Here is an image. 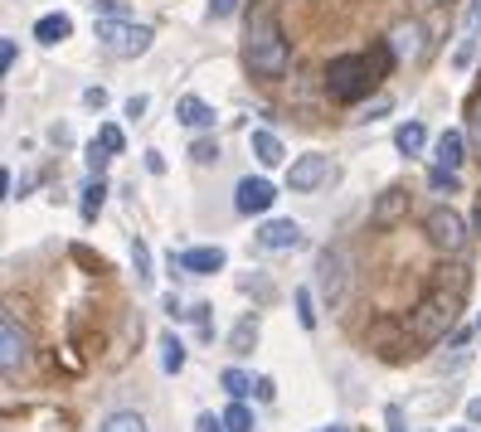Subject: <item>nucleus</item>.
<instances>
[{"instance_id": "f257e3e1", "label": "nucleus", "mask_w": 481, "mask_h": 432, "mask_svg": "<svg viewBox=\"0 0 481 432\" xmlns=\"http://www.w3.org/2000/svg\"><path fill=\"white\" fill-rule=\"evenodd\" d=\"M462 296H467V268L457 272L452 287L438 278V287H432L423 302H418V306L404 316V335H408L414 345H438L442 335L457 326V316H462Z\"/></svg>"}, {"instance_id": "f03ea898", "label": "nucleus", "mask_w": 481, "mask_h": 432, "mask_svg": "<svg viewBox=\"0 0 481 432\" xmlns=\"http://www.w3.org/2000/svg\"><path fill=\"white\" fill-rule=\"evenodd\" d=\"M287 64H292V54H287V40H282V30H278V20L263 10V15L248 25V40H244V68L254 78H282L287 74Z\"/></svg>"}, {"instance_id": "7ed1b4c3", "label": "nucleus", "mask_w": 481, "mask_h": 432, "mask_svg": "<svg viewBox=\"0 0 481 432\" xmlns=\"http://www.w3.org/2000/svg\"><path fill=\"white\" fill-rule=\"evenodd\" d=\"M375 78H379V68H370L365 54H341V58H331V64H326V93H331L335 102L370 98Z\"/></svg>"}, {"instance_id": "20e7f679", "label": "nucleus", "mask_w": 481, "mask_h": 432, "mask_svg": "<svg viewBox=\"0 0 481 432\" xmlns=\"http://www.w3.org/2000/svg\"><path fill=\"white\" fill-rule=\"evenodd\" d=\"M151 40L156 34L147 25H131V20H122V15H102L98 20V44H102V54H112V58H141L151 49Z\"/></svg>"}, {"instance_id": "39448f33", "label": "nucleus", "mask_w": 481, "mask_h": 432, "mask_svg": "<svg viewBox=\"0 0 481 432\" xmlns=\"http://www.w3.org/2000/svg\"><path fill=\"white\" fill-rule=\"evenodd\" d=\"M345 287H351V253H345L341 243L321 248V258H316V292L326 296V306L345 302Z\"/></svg>"}, {"instance_id": "423d86ee", "label": "nucleus", "mask_w": 481, "mask_h": 432, "mask_svg": "<svg viewBox=\"0 0 481 432\" xmlns=\"http://www.w3.org/2000/svg\"><path fill=\"white\" fill-rule=\"evenodd\" d=\"M423 229H428V238H432V248H442V253H452V258L467 248V224H462V214H452V209H448V204L428 209Z\"/></svg>"}, {"instance_id": "0eeeda50", "label": "nucleus", "mask_w": 481, "mask_h": 432, "mask_svg": "<svg viewBox=\"0 0 481 432\" xmlns=\"http://www.w3.org/2000/svg\"><path fill=\"white\" fill-rule=\"evenodd\" d=\"M25 359H30V335L15 321V311H5V316H0V369H5V375H15Z\"/></svg>"}, {"instance_id": "6e6552de", "label": "nucleus", "mask_w": 481, "mask_h": 432, "mask_svg": "<svg viewBox=\"0 0 481 432\" xmlns=\"http://www.w3.org/2000/svg\"><path fill=\"white\" fill-rule=\"evenodd\" d=\"M331 180V155L321 151H307L292 161V171H287V190H297V195H311L316 185H326Z\"/></svg>"}, {"instance_id": "1a4fd4ad", "label": "nucleus", "mask_w": 481, "mask_h": 432, "mask_svg": "<svg viewBox=\"0 0 481 432\" xmlns=\"http://www.w3.org/2000/svg\"><path fill=\"white\" fill-rule=\"evenodd\" d=\"M272 199H278V190H272L263 175H244V180H238V190H234V209L238 214H268Z\"/></svg>"}, {"instance_id": "9d476101", "label": "nucleus", "mask_w": 481, "mask_h": 432, "mask_svg": "<svg viewBox=\"0 0 481 432\" xmlns=\"http://www.w3.org/2000/svg\"><path fill=\"white\" fill-rule=\"evenodd\" d=\"M228 262V253L219 243L214 248H180V253H171V268H180V272H190V278H209V272H219Z\"/></svg>"}, {"instance_id": "9b49d317", "label": "nucleus", "mask_w": 481, "mask_h": 432, "mask_svg": "<svg viewBox=\"0 0 481 432\" xmlns=\"http://www.w3.org/2000/svg\"><path fill=\"white\" fill-rule=\"evenodd\" d=\"M423 34H428V30L418 25V20H399V25L389 30V40H384V44L394 49V58H408V64H414V58H423V49H428Z\"/></svg>"}, {"instance_id": "f8f14e48", "label": "nucleus", "mask_w": 481, "mask_h": 432, "mask_svg": "<svg viewBox=\"0 0 481 432\" xmlns=\"http://www.w3.org/2000/svg\"><path fill=\"white\" fill-rule=\"evenodd\" d=\"M297 243H302V224H292V219H268L258 229V248H268V253H287Z\"/></svg>"}, {"instance_id": "ddd939ff", "label": "nucleus", "mask_w": 481, "mask_h": 432, "mask_svg": "<svg viewBox=\"0 0 481 432\" xmlns=\"http://www.w3.org/2000/svg\"><path fill=\"white\" fill-rule=\"evenodd\" d=\"M404 214H408V190L404 185H389L375 199V209H370V224H375V229H389V224H399Z\"/></svg>"}, {"instance_id": "4468645a", "label": "nucleus", "mask_w": 481, "mask_h": 432, "mask_svg": "<svg viewBox=\"0 0 481 432\" xmlns=\"http://www.w3.org/2000/svg\"><path fill=\"white\" fill-rule=\"evenodd\" d=\"M175 117H180L190 131H209V127H214V107L204 102V98H195V93H185V98L175 102Z\"/></svg>"}, {"instance_id": "2eb2a0df", "label": "nucleus", "mask_w": 481, "mask_h": 432, "mask_svg": "<svg viewBox=\"0 0 481 432\" xmlns=\"http://www.w3.org/2000/svg\"><path fill=\"white\" fill-rule=\"evenodd\" d=\"M432 161H438L442 171H457V165L467 161V131H442V137H438V151H432Z\"/></svg>"}, {"instance_id": "dca6fc26", "label": "nucleus", "mask_w": 481, "mask_h": 432, "mask_svg": "<svg viewBox=\"0 0 481 432\" xmlns=\"http://www.w3.org/2000/svg\"><path fill=\"white\" fill-rule=\"evenodd\" d=\"M68 34H74V20H68L64 10H54V15H40V20H34V40H40V44H64Z\"/></svg>"}, {"instance_id": "f3484780", "label": "nucleus", "mask_w": 481, "mask_h": 432, "mask_svg": "<svg viewBox=\"0 0 481 432\" xmlns=\"http://www.w3.org/2000/svg\"><path fill=\"white\" fill-rule=\"evenodd\" d=\"M248 146H254V155H258V165H282V141L272 137V131H248Z\"/></svg>"}, {"instance_id": "a211bd4d", "label": "nucleus", "mask_w": 481, "mask_h": 432, "mask_svg": "<svg viewBox=\"0 0 481 432\" xmlns=\"http://www.w3.org/2000/svg\"><path fill=\"white\" fill-rule=\"evenodd\" d=\"M102 199H107V180L102 175H93L88 180V185H83V199H78V214H83V219H98V214H102Z\"/></svg>"}, {"instance_id": "6ab92c4d", "label": "nucleus", "mask_w": 481, "mask_h": 432, "mask_svg": "<svg viewBox=\"0 0 481 432\" xmlns=\"http://www.w3.org/2000/svg\"><path fill=\"white\" fill-rule=\"evenodd\" d=\"M254 345H258V316H244V321L234 326V335H228V350H234V355H248Z\"/></svg>"}, {"instance_id": "aec40b11", "label": "nucleus", "mask_w": 481, "mask_h": 432, "mask_svg": "<svg viewBox=\"0 0 481 432\" xmlns=\"http://www.w3.org/2000/svg\"><path fill=\"white\" fill-rule=\"evenodd\" d=\"M423 141H428L423 122H404L399 131H394V146H399L404 155H418V151H423Z\"/></svg>"}, {"instance_id": "412c9836", "label": "nucleus", "mask_w": 481, "mask_h": 432, "mask_svg": "<svg viewBox=\"0 0 481 432\" xmlns=\"http://www.w3.org/2000/svg\"><path fill=\"white\" fill-rule=\"evenodd\" d=\"M219 384H224V393H228V399H248V393L258 389V384L248 379L244 369H224V375H219Z\"/></svg>"}, {"instance_id": "4be33fe9", "label": "nucleus", "mask_w": 481, "mask_h": 432, "mask_svg": "<svg viewBox=\"0 0 481 432\" xmlns=\"http://www.w3.org/2000/svg\"><path fill=\"white\" fill-rule=\"evenodd\" d=\"M161 369H165V375H180V369H185V345H180L175 335H165V340H161Z\"/></svg>"}, {"instance_id": "5701e85b", "label": "nucleus", "mask_w": 481, "mask_h": 432, "mask_svg": "<svg viewBox=\"0 0 481 432\" xmlns=\"http://www.w3.org/2000/svg\"><path fill=\"white\" fill-rule=\"evenodd\" d=\"M224 428H228V432H254V428H258V423H254V413L244 408V399H234V403H228Z\"/></svg>"}, {"instance_id": "b1692460", "label": "nucleus", "mask_w": 481, "mask_h": 432, "mask_svg": "<svg viewBox=\"0 0 481 432\" xmlns=\"http://www.w3.org/2000/svg\"><path fill=\"white\" fill-rule=\"evenodd\" d=\"M467 141H472V151L481 155V88L472 93V102H467Z\"/></svg>"}, {"instance_id": "393cba45", "label": "nucleus", "mask_w": 481, "mask_h": 432, "mask_svg": "<svg viewBox=\"0 0 481 432\" xmlns=\"http://www.w3.org/2000/svg\"><path fill=\"white\" fill-rule=\"evenodd\" d=\"M98 432H147V418L141 413H112Z\"/></svg>"}, {"instance_id": "a878e982", "label": "nucleus", "mask_w": 481, "mask_h": 432, "mask_svg": "<svg viewBox=\"0 0 481 432\" xmlns=\"http://www.w3.org/2000/svg\"><path fill=\"white\" fill-rule=\"evenodd\" d=\"M131 268H137V282L141 287L151 282V248L141 243V238H131Z\"/></svg>"}, {"instance_id": "bb28decb", "label": "nucleus", "mask_w": 481, "mask_h": 432, "mask_svg": "<svg viewBox=\"0 0 481 432\" xmlns=\"http://www.w3.org/2000/svg\"><path fill=\"white\" fill-rule=\"evenodd\" d=\"M428 185L438 190V195H457V190H462V180H457V171H442V165H432V171H428Z\"/></svg>"}, {"instance_id": "cd10ccee", "label": "nucleus", "mask_w": 481, "mask_h": 432, "mask_svg": "<svg viewBox=\"0 0 481 432\" xmlns=\"http://www.w3.org/2000/svg\"><path fill=\"white\" fill-rule=\"evenodd\" d=\"M292 302H297V321H302L307 331H316V311H311V287H297Z\"/></svg>"}, {"instance_id": "c85d7f7f", "label": "nucleus", "mask_w": 481, "mask_h": 432, "mask_svg": "<svg viewBox=\"0 0 481 432\" xmlns=\"http://www.w3.org/2000/svg\"><path fill=\"white\" fill-rule=\"evenodd\" d=\"M190 161H195V165H214V161H219V141L200 137L195 146H190Z\"/></svg>"}, {"instance_id": "c756f323", "label": "nucleus", "mask_w": 481, "mask_h": 432, "mask_svg": "<svg viewBox=\"0 0 481 432\" xmlns=\"http://www.w3.org/2000/svg\"><path fill=\"white\" fill-rule=\"evenodd\" d=\"M93 141H98V146H102V151H112V155H117V151H122V146H127L122 127H112V122H107V127H98V137H93Z\"/></svg>"}, {"instance_id": "7c9ffc66", "label": "nucleus", "mask_w": 481, "mask_h": 432, "mask_svg": "<svg viewBox=\"0 0 481 432\" xmlns=\"http://www.w3.org/2000/svg\"><path fill=\"white\" fill-rule=\"evenodd\" d=\"M107 161H112V151H102L98 141H93V146H88V175H102Z\"/></svg>"}, {"instance_id": "2f4dec72", "label": "nucleus", "mask_w": 481, "mask_h": 432, "mask_svg": "<svg viewBox=\"0 0 481 432\" xmlns=\"http://www.w3.org/2000/svg\"><path fill=\"white\" fill-rule=\"evenodd\" d=\"M477 34H481V0H472V10H467V40L477 44Z\"/></svg>"}, {"instance_id": "473e14b6", "label": "nucleus", "mask_w": 481, "mask_h": 432, "mask_svg": "<svg viewBox=\"0 0 481 432\" xmlns=\"http://www.w3.org/2000/svg\"><path fill=\"white\" fill-rule=\"evenodd\" d=\"M195 432H228V428H224V418H214V413H200V418H195Z\"/></svg>"}, {"instance_id": "72a5a7b5", "label": "nucleus", "mask_w": 481, "mask_h": 432, "mask_svg": "<svg viewBox=\"0 0 481 432\" xmlns=\"http://www.w3.org/2000/svg\"><path fill=\"white\" fill-rule=\"evenodd\" d=\"M0 68H5V74L15 68V40H10V34L0 40Z\"/></svg>"}, {"instance_id": "f704fd0d", "label": "nucleus", "mask_w": 481, "mask_h": 432, "mask_svg": "<svg viewBox=\"0 0 481 432\" xmlns=\"http://www.w3.org/2000/svg\"><path fill=\"white\" fill-rule=\"evenodd\" d=\"M234 10H238V0H209V15L214 20H228Z\"/></svg>"}, {"instance_id": "c9c22d12", "label": "nucleus", "mask_w": 481, "mask_h": 432, "mask_svg": "<svg viewBox=\"0 0 481 432\" xmlns=\"http://www.w3.org/2000/svg\"><path fill=\"white\" fill-rule=\"evenodd\" d=\"M384 112H389V98H375L365 107V122H375V117H384Z\"/></svg>"}, {"instance_id": "e433bc0d", "label": "nucleus", "mask_w": 481, "mask_h": 432, "mask_svg": "<svg viewBox=\"0 0 481 432\" xmlns=\"http://www.w3.org/2000/svg\"><path fill=\"white\" fill-rule=\"evenodd\" d=\"M147 171H151V175L165 171V155H161V151H147Z\"/></svg>"}, {"instance_id": "4c0bfd02", "label": "nucleus", "mask_w": 481, "mask_h": 432, "mask_svg": "<svg viewBox=\"0 0 481 432\" xmlns=\"http://www.w3.org/2000/svg\"><path fill=\"white\" fill-rule=\"evenodd\" d=\"M147 107H151V102H147V98H141V93H137V98H127V117H141V112H147Z\"/></svg>"}, {"instance_id": "58836bf2", "label": "nucleus", "mask_w": 481, "mask_h": 432, "mask_svg": "<svg viewBox=\"0 0 481 432\" xmlns=\"http://www.w3.org/2000/svg\"><path fill=\"white\" fill-rule=\"evenodd\" d=\"M389 432H404V408L389 403Z\"/></svg>"}, {"instance_id": "ea45409f", "label": "nucleus", "mask_w": 481, "mask_h": 432, "mask_svg": "<svg viewBox=\"0 0 481 432\" xmlns=\"http://www.w3.org/2000/svg\"><path fill=\"white\" fill-rule=\"evenodd\" d=\"M83 102H88V107H107V93L102 88H88V93H83Z\"/></svg>"}, {"instance_id": "a19ab883", "label": "nucleus", "mask_w": 481, "mask_h": 432, "mask_svg": "<svg viewBox=\"0 0 481 432\" xmlns=\"http://www.w3.org/2000/svg\"><path fill=\"white\" fill-rule=\"evenodd\" d=\"M254 393H258L263 403H268V399H272V393H278V389H272V379H258V389H254Z\"/></svg>"}, {"instance_id": "79ce46f5", "label": "nucleus", "mask_w": 481, "mask_h": 432, "mask_svg": "<svg viewBox=\"0 0 481 432\" xmlns=\"http://www.w3.org/2000/svg\"><path fill=\"white\" fill-rule=\"evenodd\" d=\"M467 423H481V399L467 403Z\"/></svg>"}, {"instance_id": "37998d69", "label": "nucleus", "mask_w": 481, "mask_h": 432, "mask_svg": "<svg viewBox=\"0 0 481 432\" xmlns=\"http://www.w3.org/2000/svg\"><path fill=\"white\" fill-rule=\"evenodd\" d=\"M316 432H351V428H345V423H331V428H316Z\"/></svg>"}, {"instance_id": "c03bdc74", "label": "nucleus", "mask_w": 481, "mask_h": 432, "mask_svg": "<svg viewBox=\"0 0 481 432\" xmlns=\"http://www.w3.org/2000/svg\"><path fill=\"white\" fill-rule=\"evenodd\" d=\"M477 229H481V209H477Z\"/></svg>"}, {"instance_id": "a18cd8bd", "label": "nucleus", "mask_w": 481, "mask_h": 432, "mask_svg": "<svg viewBox=\"0 0 481 432\" xmlns=\"http://www.w3.org/2000/svg\"><path fill=\"white\" fill-rule=\"evenodd\" d=\"M428 5H442V0H428Z\"/></svg>"}, {"instance_id": "49530a36", "label": "nucleus", "mask_w": 481, "mask_h": 432, "mask_svg": "<svg viewBox=\"0 0 481 432\" xmlns=\"http://www.w3.org/2000/svg\"><path fill=\"white\" fill-rule=\"evenodd\" d=\"M457 432H472V428H457Z\"/></svg>"}, {"instance_id": "de8ad7c7", "label": "nucleus", "mask_w": 481, "mask_h": 432, "mask_svg": "<svg viewBox=\"0 0 481 432\" xmlns=\"http://www.w3.org/2000/svg\"><path fill=\"white\" fill-rule=\"evenodd\" d=\"M477 326H481V321H477Z\"/></svg>"}]
</instances>
